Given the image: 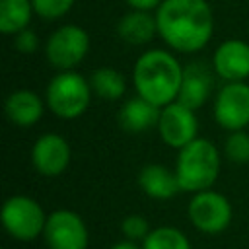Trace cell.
Masks as SVG:
<instances>
[{
    "label": "cell",
    "mask_w": 249,
    "mask_h": 249,
    "mask_svg": "<svg viewBox=\"0 0 249 249\" xmlns=\"http://www.w3.org/2000/svg\"><path fill=\"white\" fill-rule=\"evenodd\" d=\"M14 37H16V39H14V47H16L19 53H23V54L33 53V51L37 49V45H39L37 33H35L33 29H29V27H25V29L18 31Z\"/></svg>",
    "instance_id": "cell-24"
},
{
    "label": "cell",
    "mask_w": 249,
    "mask_h": 249,
    "mask_svg": "<svg viewBox=\"0 0 249 249\" xmlns=\"http://www.w3.org/2000/svg\"><path fill=\"white\" fill-rule=\"evenodd\" d=\"M89 84H91V89L101 97V99H109V101H115V99H121L124 89H126V84H124V76L111 68V66H101L97 68L91 78H89Z\"/></svg>",
    "instance_id": "cell-19"
},
{
    "label": "cell",
    "mask_w": 249,
    "mask_h": 249,
    "mask_svg": "<svg viewBox=\"0 0 249 249\" xmlns=\"http://www.w3.org/2000/svg\"><path fill=\"white\" fill-rule=\"evenodd\" d=\"M132 10H146V12H152L154 8H158L163 0H124Z\"/></svg>",
    "instance_id": "cell-25"
},
{
    "label": "cell",
    "mask_w": 249,
    "mask_h": 249,
    "mask_svg": "<svg viewBox=\"0 0 249 249\" xmlns=\"http://www.w3.org/2000/svg\"><path fill=\"white\" fill-rule=\"evenodd\" d=\"M33 12L31 0H0V31L4 35H16L29 27Z\"/></svg>",
    "instance_id": "cell-18"
},
{
    "label": "cell",
    "mask_w": 249,
    "mask_h": 249,
    "mask_svg": "<svg viewBox=\"0 0 249 249\" xmlns=\"http://www.w3.org/2000/svg\"><path fill=\"white\" fill-rule=\"evenodd\" d=\"M214 119L226 130H241L249 124V86L226 82L214 99Z\"/></svg>",
    "instance_id": "cell-9"
},
{
    "label": "cell",
    "mask_w": 249,
    "mask_h": 249,
    "mask_svg": "<svg viewBox=\"0 0 249 249\" xmlns=\"http://www.w3.org/2000/svg\"><path fill=\"white\" fill-rule=\"evenodd\" d=\"M189 220L202 233H220L231 222V204L230 200L216 191H198L189 202Z\"/></svg>",
    "instance_id": "cell-7"
},
{
    "label": "cell",
    "mask_w": 249,
    "mask_h": 249,
    "mask_svg": "<svg viewBox=\"0 0 249 249\" xmlns=\"http://www.w3.org/2000/svg\"><path fill=\"white\" fill-rule=\"evenodd\" d=\"M37 16L45 19H58L70 12L76 0H31Z\"/></svg>",
    "instance_id": "cell-22"
},
{
    "label": "cell",
    "mask_w": 249,
    "mask_h": 249,
    "mask_svg": "<svg viewBox=\"0 0 249 249\" xmlns=\"http://www.w3.org/2000/svg\"><path fill=\"white\" fill-rule=\"evenodd\" d=\"M111 249H142L136 241H132V239H126V241H119V243H115Z\"/></svg>",
    "instance_id": "cell-26"
},
{
    "label": "cell",
    "mask_w": 249,
    "mask_h": 249,
    "mask_svg": "<svg viewBox=\"0 0 249 249\" xmlns=\"http://www.w3.org/2000/svg\"><path fill=\"white\" fill-rule=\"evenodd\" d=\"M6 117L18 126H31L41 121L45 103L31 89H16L4 101Z\"/></svg>",
    "instance_id": "cell-14"
},
{
    "label": "cell",
    "mask_w": 249,
    "mask_h": 249,
    "mask_svg": "<svg viewBox=\"0 0 249 249\" xmlns=\"http://www.w3.org/2000/svg\"><path fill=\"white\" fill-rule=\"evenodd\" d=\"M220 173V154L218 148L206 138H195L179 150L175 175L179 179L181 191L198 193L214 185Z\"/></svg>",
    "instance_id": "cell-3"
},
{
    "label": "cell",
    "mask_w": 249,
    "mask_h": 249,
    "mask_svg": "<svg viewBox=\"0 0 249 249\" xmlns=\"http://www.w3.org/2000/svg\"><path fill=\"white\" fill-rule=\"evenodd\" d=\"M117 33L128 45H146L158 33L156 16L146 10H130L119 19Z\"/></svg>",
    "instance_id": "cell-17"
},
{
    "label": "cell",
    "mask_w": 249,
    "mask_h": 249,
    "mask_svg": "<svg viewBox=\"0 0 249 249\" xmlns=\"http://www.w3.org/2000/svg\"><path fill=\"white\" fill-rule=\"evenodd\" d=\"M212 70L226 82H243L249 78V43L226 39L212 56Z\"/></svg>",
    "instance_id": "cell-12"
},
{
    "label": "cell",
    "mask_w": 249,
    "mask_h": 249,
    "mask_svg": "<svg viewBox=\"0 0 249 249\" xmlns=\"http://www.w3.org/2000/svg\"><path fill=\"white\" fill-rule=\"evenodd\" d=\"M183 70L185 68L171 53L163 49H152L140 54L134 62L132 84L140 97L158 107H165L177 99L183 82Z\"/></svg>",
    "instance_id": "cell-2"
},
{
    "label": "cell",
    "mask_w": 249,
    "mask_h": 249,
    "mask_svg": "<svg viewBox=\"0 0 249 249\" xmlns=\"http://www.w3.org/2000/svg\"><path fill=\"white\" fill-rule=\"evenodd\" d=\"M138 185L150 198H156V200L173 198L181 191L175 171H169L160 163L144 165L138 173Z\"/></svg>",
    "instance_id": "cell-16"
},
{
    "label": "cell",
    "mask_w": 249,
    "mask_h": 249,
    "mask_svg": "<svg viewBox=\"0 0 249 249\" xmlns=\"http://www.w3.org/2000/svg\"><path fill=\"white\" fill-rule=\"evenodd\" d=\"M121 231L124 233L126 239H132V241H138V239H146V235L150 233V226H148V220L144 216H138V214H130L126 216L123 222H121Z\"/></svg>",
    "instance_id": "cell-23"
},
{
    "label": "cell",
    "mask_w": 249,
    "mask_h": 249,
    "mask_svg": "<svg viewBox=\"0 0 249 249\" xmlns=\"http://www.w3.org/2000/svg\"><path fill=\"white\" fill-rule=\"evenodd\" d=\"M210 89H212V76L208 68L204 64L193 62L183 70V82L175 101L191 109H198L208 101Z\"/></svg>",
    "instance_id": "cell-13"
},
{
    "label": "cell",
    "mask_w": 249,
    "mask_h": 249,
    "mask_svg": "<svg viewBox=\"0 0 249 249\" xmlns=\"http://www.w3.org/2000/svg\"><path fill=\"white\" fill-rule=\"evenodd\" d=\"M142 249H191L187 235L173 226H160L150 230L142 241Z\"/></svg>",
    "instance_id": "cell-20"
},
{
    "label": "cell",
    "mask_w": 249,
    "mask_h": 249,
    "mask_svg": "<svg viewBox=\"0 0 249 249\" xmlns=\"http://www.w3.org/2000/svg\"><path fill=\"white\" fill-rule=\"evenodd\" d=\"M2 226L4 230L19 241H31L43 235L47 216L37 200L25 195H14L2 204Z\"/></svg>",
    "instance_id": "cell-5"
},
{
    "label": "cell",
    "mask_w": 249,
    "mask_h": 249,
    "mask_svg": "<svg viewBox=\"0 0 249 249\" xmlns=\"http://www.w3.org/2000/svg\"><path fill=\"white\" fill-rule=\"evenodd\" d=\"M226 156L230 161L233 163H247L249 161V134L241 128V130H231L226 138L224 144Z\"/></svg>",
    "instance_id": "cell-21"
},
{
    "label": "cell",
    "mask_w": 249,
    "mask_h": 249,
    "mask_svg": "<svg viewBox=\"0 0 249 249\" xmlns=\"http://www.w3.org/2000/svg\"><path fill=\"white\" fill-rule=\"evenodd\" d=\"M43 239L49 249H88L89 233L76 212L58 208L47 216Z\"/></svg>",
    "instance_id": "cell-8"
},
{
    "label": "cell",
    "mask_w": 249,
    "mask_h": 249,
    "mask_svg": "<svg viewBox=\"0 0 249 249\" xmlns=\"http://www.w3.org/2000/svg\"><path fill=\"white\" fill-rule=\"evenodd\" d=\"M158 132L167 146L181 150L183 146H187L189 142H193L196 138L198 121L195 117V109H191L179 101L167 103L160 111Z\"/></svg>",
    "instance_id": "cell-10"
},
{
    "label": "cell",
    "mask_w": 249,
    "mask_h": 249,
    "mask_svg": "<svg viewBox=\"0 0 249 249\" xmlns=\"http://www.w3.org/2000/svg\"><path fill=\"white\" fill-rule=\"evenodd\" d=\"M31 163L37 173L45 177L60 175L70 163V146L68 142L54 132L39 136L31 148Z\"/></svg>",
    "instance_id": "cell-11"
},
{
    "label": "cell",
    "mask_w": 249,
    "mask_h": 249,
    "mask_svg": "<svg viewBox=\"0 0 249 249\" xmlns=\"http://www.w3.org/2000/svg\"><path fill=\"white\" fill-rule=\"evenodd\" d=\"M91 84L78 72L60 70L47 86L45 101L47 107L58 119H76L80 117L91 101Z\"/></svg>",
    "instance_id": "cell-4"
},
{
    "label": "cell",
    "mask_w": 249,
    "mask_h": 249,
    "mask_svg": "<svg viewBox=\"0 0 249 249\" xmlns=\"http://www.w3.org/2000/svg\"><path fill=\"white\" fill-rule=\"evenodd\" d=\"M158 35L177 53H196L214 33V16L206 0H163L156 8Z\"/></svg>",
    "instance_id": "cell-1"
},
{
    "label": "cell",
    "mask_w": 249,
    "mask_h": 249,
    "mask_svg": "<svg viewBox=\"0 0 249 249\" xmlns=\"http://www.w3.org/2000/svg\"><path fill=\"white\" fill-rule=\"evenodd\" d=\"M89 51V35L80 25H60L54 29L45 45L47 60L58 70L76 68Z\"/></svg>",
    "instance_id": "cell-6"
},
{
    "label": "cell",
    "mask_w": 249,
    "mask_h": 249,
    "mask_svg": "<svg viewBox=\"0 0 249 249\" xmlns=\"http://www.w3.org/2000/svg\"><path fill=\"white\" fill-rule=\"evenodd\" d=\"M160 111L161 107L150 103L148 99L136 95L130 97L119 111V124L123 130L130 132V134H138L144 132L152 126H158L160 121Z\"/></svg>",
    "instance_id": "cell-15"
}]
</instances>
